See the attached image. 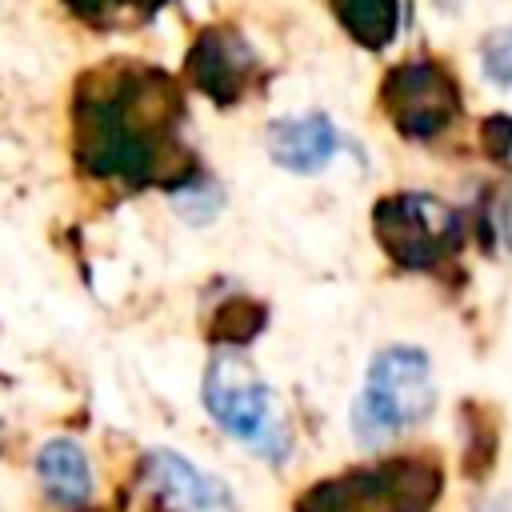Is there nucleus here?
Masks as SVG:
<instances>
[{
    "label": "nucleus",
    "instance_id": "nucleus-2",
    "mask_svg": "<svg viewBox=\"0 0 512 512\" xmlns=\"http://www.w3.org/2000/svg\"><path fill=\"white\" fill-rule=\"evenodd\" d=\"M204 408L220 428H228L236 440L280 456L288 444V432L276 424V404L268 384L256 376V368L240 352H220L204 372Z\"/></svg>",
    "mask_w": 512,
    "mask_h": 512
},
{
    "label": "nucleus",
    "instance_id": "nucleus-4",
    "mask_svg": "<svg viewBox=\"0 0 512 512\" xmlns=\"http://www.w3.org/2000/svg\"><path fill=\"white\" fill-rule=\"evenodd\" d=\"M380 100L392 124L412 140H432L460 116V88L432 60H412L392 68Z\"/></svg>",
    "mask_w": 512,
    "mask_h": 512
},
{
    "label": "nucleus",
    "instance_id": "nucleus-11",
    "mask_svg": "<svg viewBox=\"0 0 512 512\" xmlns=\"http://www.w3.org/2000/svg\"><path fill=\"white\" fill-rule=\"evenodd\" d=\"M484 136H488V152L492 156H508L512 152V120L508 116H492L484 124Z\"/></svg>",
    "mask_w": 512,
    "mask_h": 512
},
{
    "label": "nucleus",
    "instance_id": "nucleus-9",
    "mask_svg": "<svg viewBox=\"0 0 512 512\" xmlns=\"http://www.w3.org/2000/svg\"><path fill=\"white\" fill-rule=\"evenodd\" d=\"M340 16L368 48H384L396 36V0H340Z\"/></svg>",
    "mask_w": 512,
    "mask_h": 512
},
{
    "label": "nucleus",
    "instance_id": "nucleus-7",
    "mask_svg": "<svg viewBox=\"0 0 512 512\" xmlns=\"http://www.w3.org/2000/svg\"><path fill=\"white\" fill-rule=\"evenodd\" d=\"M36 476H40L48 500L60 508H80L92 496L88 456L76 440H48L36 456Z\"/></svg>",
    "mask_w": 512,
    "mask_h": 512
},
{
    "label": "nucleus",
    "instance_id": "nucleus-1",
    "mask_svg": "<svg viewBox=\"0 0 512 512\" xmlns=\"http://www.w3.org/2000/svg\"><path fill=\"white\" fill-rule=\"evenodd\" d=\"M436 404L432 360L412 344H392L372 356L364 392L352 408V428L364 444H376L400 428L420 424Z\"/></svg>",
    "mask_w": 512,
    "mask_h": 512
},
{
    "label": "nucleus",
    "instance_id": "nucleus-8",
    "mask_svg": "<svg viewBox=\"0 0 512 512\" xmlns=\"http://www.w3.org/2000/svg\"><path fill=\"white\" fill-rule=\"evenodd\" d=\"M244 44H232L224 32H208V36H200V44H196V64L188 60V68L196 72V84L200 88H208L216 100H232L236 92H240V68H244V52H240Z\"/></svg>",
    "mask_w": 512,
    "mask_h": 512
},
{
    "label": "nucleus",
    "instance_id": "nucleus-10",
    "mask_svg": "<svg viewBox=\"0 0 512 512\" xmlns=\"http://www.w3.org/2000/svg\"><path fill=\"white\" fill-rule=\"evenodd\" d=\"M480 68L492 84L512 88V28H496L480 44Z\"/></svg>",
    "mask_w": 512,
    "mask_h": 512
},
{
    "label": "nucleus",
    "instance_id": "nucleus-6",
    "mask_svg": "<svg viewBox=\"0 0 512 512\" xmlns=\"http://www.w3.org/2000/svg\"><path fill=\"white\" fill-rule=\"evenodd\" d=\"M148 476L172 512H236L228 500V488L220 480L204 476L200 468H192L176 452H152Z\"/></svg>",
    "mask_w": 512,
    "mask_h": 512
},
{
    "label": "nucleus",
    "instance_id": "nucleus-12",
    "mask_svg": "<svg viewBox=\"0 0 512 512\" xmlns=\"http://www.w3.org/2000/svg\"><path fill=\"white\" fill-rule=\"evenodd\" d=\"M492 216H496V232H500L504 248L512 252V188H504V192H500V200H496Z\"/></svg>",
    "mask_w": 512,
    "mask_h": 512
},
{
    "label": "nucleus",
    "instance_id": "nucleus-3",
    "mask_svg": "<svg viewBox=\"0 0 512 512\" xmlns=\"http://www.w3.org/2000/svg\"><path fill=\"white\" fill-rule=\"evenodd\" d=\"M372 224L384 252L404 268H432L464 240V224L456 208H448L428 192H400L380 200Z\"/></svg>",
    "mask_w": 512,
    "mask_h": 512
},
{
    "label": "nucleus",
    "instance_id": "nucleus-5",
    "mask_svg": "<svg viewBox=\"0 0 512 512\" xmlns=\"http://www.w3.org/2000/svg\"><path fill=\"white\" fill-rule=\"evenodd\" d=\"M340 148L336 124L324 112H308V116H292V120H276L268 128V152L280 168L288 172H320Z\"/></svg>",
    "mask_w": 512,
    "mask_h": 512
}]
</instances>
